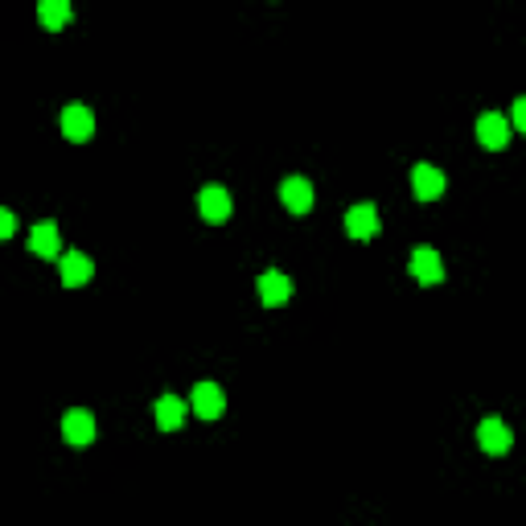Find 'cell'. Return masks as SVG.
Segmentation results:
<instances>
[{"label":"cell","instance_id":"obj_1","mask_svg":"<svg viewBox=\"0 0 526 526\" xmlns=\"http://www.w3.org/2000/svg\"><path fill=\"white\" fill-rule=\"evenodd\" d=\"M478 444L489 452V457H502V452H510L514 436H510V428L497 416H486L481 419V428H478Z\"/></svg>","mask_w":526,"mask_h":526},{"label":"cell","instance_id":"obj_2","mask_svg":"<svg viewBox=\"0 0 526 526\" xmlns=\"http://www.w3.org/2000/svg\"><path fill=\"white\" fill-rule=\"evenodd\" d=\"M91 132H95V116H91V108L70 103V108L62 111V136L75 140V145H83V140H91Z\"/></svg>","mask_w":526,"mask_h":526},{"label":"cell","instance_id":"obj_3","mask_svg":"<svg viewBox=\"0 0 526 526\" xmlns=\"http://www.w3.org/2000/svg\"><path fill=\"white\" fill-rule=\"evenodd\" d=\"M197 210H202L206 223H226L231 210H234V202H231V194H226L223 186H206L202 194H197Z\"/></svg>","mask_w":526,"mask_h":526},{"label":"cell","instance_id":"obj_4","mask_svg":"<svg viewBox=\"0 0 526 526\" xmlns=\"http://www.w3.org/2000/svg\"><path fill=\"white\" fill-rule=\"evenodd\" d=\"M255 293H259V301L267 304V309H280V304L293 296V280L284 272H263L259 280H255Z\"/></svg>","mask_w":526,"mask_h":526},{"label":"cell","instance_id":"obj_5","mask_svg":"<svg viewBox=\"0 0 526 526\" xmlns=\"http://www.w3.org/2000/svg\"><path fill=\"white\" fill-rule=\"evenodd\" d=\"M62 436H66V444H78V449L91 444V440H95V416L83 408L66 411V416H62Z\"/></svg>","mask_w":526,"mask_h":526},{"label":"cell","instance_id":"obj_6","mask_svg":"<svg viewBox=\"0 0 526 526\" xmlns=\"http://www.w3.org/2000/svg\"><path fill=\"white\" fill-rule=\"evenodd\" d=\"M411 276H416L419 284H424V288H428V284H440L444 280V263H440V255L432 251V247H416V251H411Z\"/></svg>","mask_w":526,"mask_h":526},{"label":"cell","instance_id":"obj_7","mask_svg":"<svg viewBox=\"0 0 526 526\" xmlns=\"http://www.w3.org/2000/svg\"><path fill=\"white\" fill-rule=\"evenodd\" d=\"M346 234H350V239H362V243L374 239V234H379V210H374L371 202L354 206L350 215H346Z\"/></svg>","mask_w":526,"mask_h":526},{"label":"cell","instance_id":"obj_8","mask_svg":"<svg viewBox=\"0 0 526 526\" xmlns=\"http://www.w3.org/2000/svg\"><path fill=\"white\" fill-rule=\"evenodd\" d=\"M194 411L197 419H218L226 411V395L218 382H197L194 387Z\"/></svg>","mask_w":526,"mask_h":526},{"label":"cell","instance_id":"obj_9","mask_svg":"<svg viewBox=\"0 0 526 526\" xmlns=\"http://www.w3.org/2000/svg\"><path fill=\"white\" fill-rule=\"evenodd\" d=\"M411 189H416L419 202H436L444 194V173L436 165H416L411 169Z\"/></svg>","mask_w":526,"mask_h":526},{"label":"cell","instance_id":"obj_10","mask_svg":"<svg viewBox=\"0 0 526 526\" xmlns=\"http://www.w3.org/2000/svg\"><path fill=\"white\" fill-rule=\"evenodd\" d=\"M478 140L486 148H506L510 145V119L497 116V111H486V116L478 119Z\"/></svg>","mask_w":526,"mask_h":526},{"label":"cell","instance_id":"obj_11","mask_svg":"<svg viewBox=\"0 0 526 526\" xmlns=\"http://www.w3.org/2000/svg\"><path fill=\"white\" fill-rule=\"evenodd\" d=\"M30 251L41 255V259H62V239L54 223H38L30 231Z\"/></svg>","mask_w":526,"mask_h":526},{"label":"cell","instance_id":"obj_12","mask_svg":"<svg viewBox=\"0 0 526 526\" xmlns=\"http://www.w3.org/2000/svg\"><path fill=\"white\" fill-rule=\"evenodd\" d=\"M280 202L293 210V215H309L312 210V186L304 181V177H288L280 186Z\"/></svg>","mask_w":526,"mask_h":526},{"label":"cell","instance_id":"obj_13","mask_svg":"<svg viewBox=\"0 0 526 526\" xmlns=\"http://www.w3.org/2000/svg\"><path fill=\"white\" fill-rule=\"evenodd\" d=\"M91 276H95V263H91L83 251H66V255H62V284H66V288H83Z\"/></svg>","mask_w":526,"mask_h":526},{"label":"cell","instance_id":"obj_14","mask_svg":"<svg viewBox=\"0 0 526 526\" xmlns=\"http://www.w3.org/2000/svg\"><path fill=\"white\" fill-rule=\"evenodd\" d=\"M181 424H186V403L177 399V395H161V399H156V428L177 432Z\"/></svg>","mask_w":526,"mask_h":526},{"label":"cell","instance_id":"obj_15","mask_svg":"<svg viewBox=\"0 0 526 526\" xmlns=\"http://www.w3.org/2000/svg\"><path fill=\"white\" fill-rule=\"evenodd\" d=\"M38 21L46 30H62L70 21V0H38Z\"/></svg>","mask_w":526,"mask_h":526},{"label":"cell","instance_id":"obj_16","mask_svg":"<svg viewBox=\"0 0 526 526\" xmlns=\"http://www.w3.org/2000/svg\"><path fill=\"white\" fill-rule=\"evenodd\" d=\"M510 124L518 127V132H526V95L514 99V111H510Z\"/></svg>","mask_w":526,"mask_h":526},{"label":"cell","instance_id":"obj_17","mask_svg":"<svg viewBox=\"0 0 526 526\" xmlns=\"http://www.w3.org/2000/svg\"><path fill=\"white\" fill-rule=\"evenodd\" d=\"M13 231H17V218H13V210H0V239H13Z\"/></svg>","mask_w":526,"mask_h":526}]
</instances>
